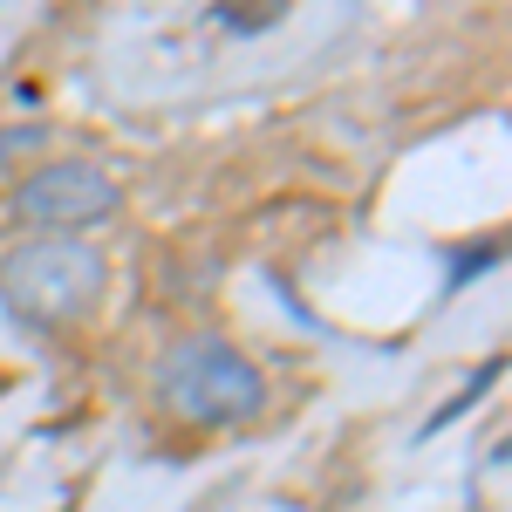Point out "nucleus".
Returning <instances> with one entry per match:
<instances>
[{"label":"nucleus","mask_w":512,"mask_h":512,"mask_svg":"<svg viewBox=\"0 0 512 512\" xmlns=\"http://www.w3.org/2000/svg\"><path fill=\"white\" fill-rule=\"evenodd\" d=\"M158 403L192 417V424H246V417H260L267 383L233 342L185 335V342H171L158 355Z\"/></svg>","instance_id":"f03ea898"},{"label":"nucleus","mask_w":512,"mask_h":512,"mask_svg":"<svg viewBox=\"0 0 512 512\" xmlns=\"http://www.w3.org/2000/svg\"><path fill=\"white\" fill-rule=\"evenodd\" d=\"M110 212H117V185L96 164H48V171H35L14 192V219L21 226L62 233V239H76L82 226H103Z\"/></svg>","instance_id":"7ed1b4c3"},{"label":"nucleus","mask_w":512,"mask_h":512,"mask_svg":"<svg viewBox=\"0 0 512 512\" xmlns=\"http://www.w3.org/2000/svg\"><path fill=\"white\" fill-rule=\"evenodd\" d=\"M294 0H212V21L233 28V35H267Z\"/></svg>","instance_id":"20e7f679"},{"label":"nucleus","mask_w":512,"mask_h":512,"mask_svg":"<svg viewBox=\"0 0 512 512\" xmlns=\"http://www.w3.org/2000/svg\"><path fill=\"white\" fill-rule=\"evenodd\" d=\"M48 144V130L41 123H21V130H0V164L14 158V151H41Z\"/></svg>","instance_id":"39448f33"},{"label":"nucleus","mask_w":512,"mask_h":512,"mask_svg":"<svg viewBox=\"0 0 512 512\" xmlns=\"http://www.w3.org/2000/svg\"><path fill=\"white\" fill-rule=\"evenodd\" d=\"M103 294H110V267L82 239L41 233L0 260V301L35 328H69V321L96 315Z\"/></svg>","instance_id":"f257e3e1"}]
</instances>
